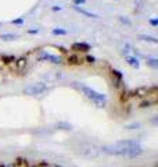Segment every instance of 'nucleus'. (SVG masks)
Returning <instances> with one entry per match:
<instances>
[{"mask_svg":"<svg viewBox=\"0 0 158 167\" xmlns=\"http://www.w3.org/2000/svg\"><path fill=\"white\" fill-rule=\"evenodd\" d=\"M0 27H2V22H0Z\"/></svg>","mask_w":158,"mask_h":167,"instance_id":"27","label":"nucleus"},{"mask_svg":"<svg viewBox=\"0 0 158 167\" xmlns=\"http://www.w3.org/2000/svg\"><path fill=\"white\" fill-rule=\"evenodd\" d=\"M17 38H18L17 33H11V32L0 33V39H2V40H6V42H11V40H15Z\"/></svg>","mask_w":158,"mask_h":167,"instance_id":"9","label":"nucleus"},{"mask_svg":"<svg viewBox=\"0 0 158 167\" xmlns=\"http://www.w3.org/2000/svg\"><path fill=\"white\" fill-rule=\"evenodd\" d=\"M86 60H87V63H92V64H93V63L96 61V58H94L93 56H87V57H86Z\"/></svg>","mask_w":158,"mask_h":167,"instance_id":"22","label":"nucleus"},{"mask_svg":"<svg viewBox=\"0 0 158 167\" xmlns=\"http://www.w3.org/2000/svg\"><path fill=\"white\" fill-rule=\"evenodd\" d=\"M32 167H36V166H32Z\"/></svg>","mask_w":158,"mask_h":167,"instance_id":"28","label":"nucleus"},{"mask_svg":"<svg viewBox=\"0 0 158 167\" xmlns=\"http://www.w3.org/2000/svg\"><path fill=\"white\" fill-rule=\"evenodd\" d=\"M146 63H147V65H150L151 68H154V70L158 68V60L155 57H148Z\"/></svg>","mask_w":158,"mask_h":167,"instance_id":"14","label":"nucleus"},{"mask_svg":"<svg viewBox=\"0 0 158 167\" xmlns=\"http://www.w3.org/2000/svg\"><path fill=\"white\" fill-rule=\"evenodd\" d=\"M47 91V85L43 82H35L31 84L28 87L24 88V93L29 96H36V95H42Z\"/></svg>","mask_w":158,"mask_h":167,"instance_id":"3","label":"nucleus"},{"mask_svg":"<svg viewBox=\"0 0 158 167\" xmlns=\"http://www.w3.org/2000/svg\"><path fill=\"white\" fill-rule=\"evenodd\" d=\"M125 60H126V63H128V64L132 65V67H135V68H139V65H140V63H139V58L135 57V56L126 55L125 56Z\"/></svg>","mask_w":158,"mask_h":167,"instance_id":"8","label":"nucleus"},{"mask_svg":"<svg viewBox=\"0 0 158 167\" xmlns=\"http://www.w3.org/2000/svg\"><path fill=\"white\" fill-rule=\"evenodd\" d=\"M13 24H15V25H21V24H24V18H17V20H13Z\"/></svg>","mask_w":158,"mask_h":167,"instance_id":"20","label":"nucleus"},{"mask_svg":"<svg viewBox=\"0 0 158 167\" xmlns=\"http://www.w3.org/2000/svg\"><path fill=\"white\" fill-rule=\"evenodd\" d=\"M148 89L147 87H141V88H137V89H133V91H130V93H129V96L130 98H139V96H146V95L148 93Z\"/></svg>","mask_w":158,"mask_h":167,"instance_id":"7","label":"nucleus"},{"mask_svg":"<svg viewBox=\"0 0 158 167\" xmlns=\"http://www.w3.org/2000/svg\"><path fill=\"white\" fill-rule=\"evenodd\" d=\"M72 3H74V6H81V4L86 3V0H72Z\"/></svg>","mask_w":158,"mask_h":167,"instance_id":"19","label":"nucleus"},{"mask_svg":"<svg viewBox=\"0 0 158 167\" xmlns=\"http://www.w3.org/2000/svg\"><path fill=\"white\" fill-rule=\"evenodd\" d=\"M139 39L144 40V42H150V43H154V45L158 43L157 38H155V36H150V35H139Z\"/></svg>","mask_w":158,"mask_h":167,"instance_id":"10","label":"nucleus"},{"mask_svg":"<svg viewBox=\"0 0 158 167\" xmlns=\"http://www.w3.org/2000/svg\"><path fill=\"white\" fill-rule=\"evenodd\" d=\"M57 127H58V128H61V130H71L72 125H71L69 123H58V124H57Z\"/></svg>","mask_w":158,"mask_h":167,"instance_id":"18","label":"nucleus"},{"mask_svg":"<svg viewBox=\"0 0 158 167\" xmlns=\"http://www.w3.org/2000/svg\"><path fill=\"white\" fill-rule=\"evenodd\" d=\"M53 10L54 11H60V10H62V7H61V6H58V7H53Z\"/></svg>","mask_w":158,"mask_h":167,"instance_id":"25","label":"nucleus"},{"mask_svg":"<svg viewBox=\"0 0 158 167\" xmlns=\"http://www.w3.org/2000/svg\"><path fill=\"white\" fill-rule=\"evenodd\" d=\"M155 103H157L155 99H146V100H143V102L139 105V107H140V109H146V107H150V106L155 105Z\"/></svg>","mask_w":158,"mask_h":167,"instance_id":"11","label":"nucleus"},{"mask_svg":"<svg viewBox=\"0 0 158 167\" xmlns=\"http://www.w3.org/2000/svg\"><path fill=\"white\" fill-rule=\"evenodd\" d=\"M126 130H137L140 128V123H132V124H126L125 125Z\"/></svg>","mask_w":158,"mask_h":167,"instance_id":"17","label":"nucleus"},{"mask_svg":"<svg viewBox=\"0 0 158 167\" xmlns=\"http://www.w3.org/2000/svg\"><path fill=\"white\" fill-rule=\"evenodd\" d=\"M148 22H150L151 25H154V27H157L158 25V21L155 18H151V20H148Z\"/></svg>","mask_w":158,"mask_h":167,"instance_id":"23","label":"nucleus"},{"mask_svg":"<svg viewBox=\"0 0 158 167\" xmlns=\"http://www.w3.org/2000/svg\"><path fill=\"white\" fill-rule=\"evenodd\" d=\"M14 64H15V67H17L18 70L24 68V67H25V64H26V57H20V58H15Z\"/></svg>","mask_w":158,"mask_h":167,"instance_id":"12","label":"nucleus"},{"mask_svg":"<svg viewBox=\"0 0 158 167\" xmlns=\"http://www.w3.org/2000/svg\"><path fill=\"white\" fill-rule=\"evenodd\" d=\"M72 8L75 11H78V13H81L82 15H85V17H87V18H99V15L94 14V13H92V11L86 10V8L83 7H79V6H72Z\"/></svg>","mask_w":158,"mask_h":167,"instance_id":"6","label":"nucleus"},{"mask_svg":"<svg viewBox=\"0 0 158 167\" xmlns=\"http://www.w3.org/2000/svg\"><path fill=\"white\" fill-rule=\"evenodd\" d=\"M51 33L53 35H67V29H62V28H53L51 29Z\"/></svg>","mask_w":158,"mask_h":167,"instance_id":"15","label":"nucleus"},{"mask_svg":"<svg viewBox=\"0 0 158 167\" xmlns=\"http://www.w3.org/2000/svg\"><path fill=\"white\" fill-rule=\"evenodd\" d=\"M101 150L107 155H114V156H126V150L123 146H121L118 142L115 143H108V145L101 146Z\"/></svg>","mask_w":158,"mask_h":167,"instance_id":"2","label":"nucleus"},{"mask_svg":"<svg viewBox=\"0 0 158 167\" xmlns=\"http://www.w3.org/2000/svg\"><path fill=\"white\" fill-rule=\"evenodd\" d=\"M119 21H121V22H123V24H126V25H130V24H132V22H130V20L123 18V17H119Z\"/></svg>","mask_w":158,"mask_h":167,"instance_id":"21","label":"nucleus"},{"mask_svg":"<svg viewBox=\"0 0 158 167\" xmlns=\"http://www.w3.org/2000/svg\"><path fill=\"white\" fill-rule=\"evenodd\" d=\"M68 63L69 64H81L82 63V60H81V57H78L76 55H71V56H68Z\"/></svg>","mask_w":158,"mask_h":167,"instance_id":"13","label":"nucleus"},{"mask_svg":"<svg viewBox=\"0 0 158 167\" xmlns=\"http://www.w3.org/2000/svg\"><path fill=\"white\" fill-rule=\"evenodd\" d=\"M15 58H17V57H14V56H2V60H3L6 64L14 63V61H15Z\"/></svg>","mask_w":158,"mask_h":167,"instance_id":"16","label":"nucleus"},{"mask_svg":"<svg viewBox=\"0 0 158 167\" xmlns=\"http://www.w3.org/2000/svg\"><path fill=\"white\" fill-rule=\"evenodd\" d=\"M28 32L29 33H39V29L36 28V29H28Z\"/></svg>","mask_w":158,"mask_h":167,"instance_id":"24","label":"nucleus"},{"mask_svg":"<svg viewBox=\"0 0 158 167\" xmlns=\"http://www.w3.org/2000/svg\"><path fill=\"white\" fill-rule=\"evenodd\" d=\"M56 167H61V166H58V164H57V166H56Z\"/></svg>","mask_w":158,"mask_h":167,"instance_id":"26","label":"nucleus"},{"mask_svg":"<svg viewBox=\"0 0 158 167\" xmlns=\"http://www.w3.org/2000/svg\"><path fill=\"white\" fill-rule=\"evenodd\" d=\"M72 50L86 53V52L90 50V45L85 43V42H75V43H72Z\"/></svg>","mask_w":158,"mask_h":167,"instance_id":"5","label":"nucleus"},{"mask_svg":"<svg viewBox=\"0 0 158 167\" xmlns=\"http://www.w3.org/2000/svg\"><path fill=\"white\" fill-rule=\"evenodd\" d=\"M79 89L82 91V93L86 96L87 99H90L92 102H94L99 107H104L105 103H107V96L104 93H100V92L94 91L93 88L87 87V85H81Z\"/></svg>","mask_w":158,"mask_h":167,"instance_id":"1","label":"nucleus"},{"mask_svg":"<svg viewBox=\"0 0 158 167\" xmlns=\"http://www.w3.org/2000/svg\"><path fill=\"white\" fill-rule=\"evenodd\" d=\"M38 60H39V61H49V63H53V64H61L62 63L61 56L53 55V53H47V52H42V53L38 56Z\"/></svg>","mask_w":158,"mask_h":167,"instance_id":"4","label":"nucleus"}]
</instances>
